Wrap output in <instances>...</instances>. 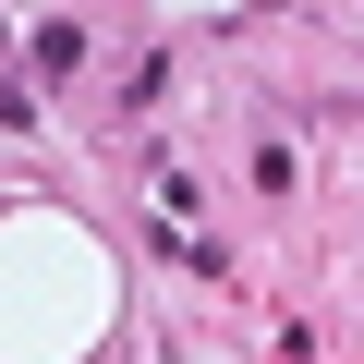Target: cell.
<instances>
[{
    "mask_svg": "<svg viewBox=\"0 0 364 364\" xmlns=\"http://www.w3.org/2000/svg\"><path fill=\"white\" fill-rule=\"evenodd\" d=\"M37 73L73 85V73H85V25H37Z\"/></svg>",
    "mask_w": 364,
    "mask_h": 364,
    "instance_id": "cell-1",
    "label": "cell"
}]
</instances>
